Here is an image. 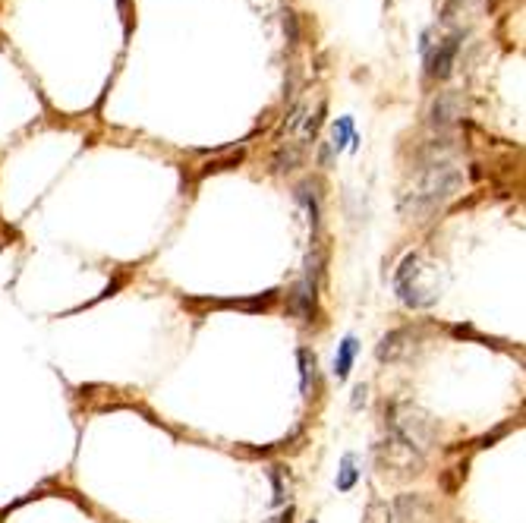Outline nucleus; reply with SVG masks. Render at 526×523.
Returning <instances> with one entry per match:
<instances>
[{"mask_svg":"<svg viewBox=\"0 0 526 523\" xmlns=\"http://www.w3.org/2000/svg\"><path fill=\"white\" fill-rule=\"evenodd\" d=\"M394 287H398V297L407 306L425 309V306H432L442 297V268L432 258H425L423 252H410L398 266Z\"/></svg>","mask_w":526,"mask_h":523,"instance_id":"1","label":"nucleus"},{"mask_svg":"<svg viewBox=\"0 0 526 523\" xmlns=\"http://www.w3.org/2000/svg\"><path fill=\"white\" fill-rule=\"evenodd\" d=\"M457 189H460V174L451 164H435L425 174H419V180L410 187V193H404L400 208H404V214H413V218H425L435 208H442Z\"/></svg>","mask_w":526,"mask_h":523,"instance_id":"2","label":"nucleus"},{"mask_svg":"<svg viewBox=\"0 0 526 523\" xmlns=\"http://www.w3.org/2000/svg\"><path fill=\"white\" fill-rule=\"evenodd\" d=\"M391 426L394 435L416 454H423L435 441V420L416 404H398L391 414Z\"/></svg>","mask_w":526,"mask_h":523,"instance_id":"3","label":"nucleus"},{"mask_svg":"<svg viewBox=\"0 0 526 523\" xmlns=\"http://www.w3.org/2000/svg\"><path fill=\"white\" fill-rule=\"evenodd\" d=\"M379 460L394 476H416V473H423V458L413 448H407L398 435H388V441H381Z\"/></svg>","mask_w":526,"mask_h":523,"instance_id":"4","label":"nucleus"},{"mask_svg":"<svg viewBox=\"0 0 526 523\" xmlns=\"http://www.w3.org/2000/svg\"><path fill=\"white\" fill-rule=\"evenodd\" d=\"M413 335L407 328H400V331H391L388 337H381V344H379V350H375V356H379L381 362H394V360H400V356H407L410 353V347H413Z\"/></svg>","mask_w":526,"mask_h":523,"instance_id":"5","label":"nucleus"},{"mask_svg":"<svg viewBox=\"0 0 526 523\" xmlns=\"http://www.w3.org/2000/svg\"><path fill=\"white\" fill-rule=\"evenodd\" d=\"M454 57H457V39L438 41L435 54L429 57V73L435 79H444L451 73V66H454Z\"/></svg>","mask_w":526,"mask_h":523,"instance_id":"6","label":"nucleus"},{"mask_svg":"<svg viewBox=\"0 0 526 523\" xmlns=\"http://www.w3.org/2000/svg\"><path fill=\"white\" fill-rule=\"evenodd\" d=\"M425 510H429V504H425L423 495H400L398 498V514L404 523H419L425 517Z\"/></svg>","mask_w":526,"mask_h":523,"instance_id":"7","label":"nucleus"},{"mask_svg":"<svg viewBox=\"0 0 526 523\" xmlns=\"http://www.w3.org/2000/svg\"><path fill=\"white\" fill-rule=\"evenodd\" d=\"M354 356H356V337H346V341L340 344L338 362H334V372H338V379H346V375H350V366H354Z\"/></svg>","mask_w":526,"mask_h":523,"instance_id":"8","label":"nucleus"},{"mask_svg":"<svg viewBox=\"0 0 526 523\" xmlns=\"http://www.w3.org/2000/svg\"><path fill=\"white\" fill-rule=\"evenodd\" d=\"M356 473H360V470H356V458H354V454H346L344 464H340V473H338V489H340V492L354 489Z\"/></svg>","mask_w":526,"mask_h":523,"instance_id":"9","label":"nucleus"},{"mask_svg":"<svg viewBox=\"0 0 526 523\" xmlns=\"http://www.w3.org/2000/svg\"><path fill=\"white\" fill-rule=\"evenodd\" d=\"M391 520H394V514L385 501H373L366 508V514H363V523H391Z\"/></svg>","mask_w":526,"mask_h":523,"instance_id":"10","label":"nucleus"},{"mask_svg":"<svg viewBox=\"0 0 526 523\" xmlns=\"http://www.w3.org/2000/svg\"><path fill=\"white\" fill-rule=\"evenodd\" d=\"M265 523H294V508H287L284 514L271 517V520H265Z\"/></svg>","mask_w":526,"mask_h":523,"instance_id":"11","label":"nucleus"},{"mask_svg":"<svg viewBox=\"0 0 526 523\" xmlns=\"http://www.w3.org/2000/svg\"><path fill=\"white\" fill-rule=\"evenodd\" d=\"M312 523H315V520H312Z\"/></svg>","mask_w":526,"mask_h":523,"instance_id":"12","label":"nucleus"}]
</instances>
